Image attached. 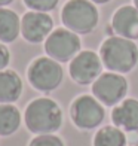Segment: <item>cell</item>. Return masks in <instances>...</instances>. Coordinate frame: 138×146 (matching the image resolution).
Returning a JSON list of instances; mask_svg holds the SVG:
<instances>
[{
	"label": "cell",
	"instance_id": "obj_17",
	"mask_svg": "<svg viewBox=\"0 0 138 146\" xmlns=\"http://www.w3.org/2000/svg\"><path fill=\"white\" fill-rule=\"evenodd\" d=\"M28 146H65L62 139L55 134H39L33 137Z\"/></svg>",
	"mask_w": 138,
	"mask_h": 146
},
{
	"label": "cell",
	"instance_id": "obj_7",
	"mask_svg": "<svg viewBox=\"0 0 138 146\" xmlns=\"http://www.w3.org/2000/svg\"><path fill=\"white\" fill-rule=\"evenodd\" d=\"M92 96L104 106L119 104L128 94V81L120 73L104 72L92 84Z\"/></svg>",
	"mask_w": 138,
	"mask_h": 146
},
{
	"label": "cell",
	"instance_id": "obj_16",
	"mask_svg": "<svg viewBox=\"0 0 138 146\" xmlns=\"http://www.w3.org/2000/svg\"><path fill=\"white\" fill-rule=\"evenodd\" d=\"M24 5L30 11H37V12H51L54 11L60 0H22Z\"/></svg>",
	"mask_w": 138,
	"mask_h": 146
},
{
	"label": "cell",
	"instance_id": "obj_20",
	"mask_svg": "<svg viewBox=\"0 0 138 146\" xmlns=\"http://www.w3.org/2000/svg\"><path fill=\"white\" fill-rule=\"evenodd\" d=\"M14 0H0V8H5V6H8V5H11Z\"/></svg>",
	"mask_w": 138,
	"mask_h": 146
},
{
	"label": "cell",
	"instance_id": "obj_23",
	"mask_svg": "<svg viewBox=\"0 0 138 146\" xmlns=\"http://www.w3.org/2000/svg\"><path fill=\"white\" fill-rule=\"evenodd\" d=\"M131 146H138V145H131Z\"/></svg>",
	"mask_w": 138,
	"mask_h": 146
},
{
	"label": "cell",
	"instance_id": "obj_4",
	"mask_svg": "<svg viewBox=\"0 0 138 146\" xmlns=\"http://www.w3.org/2000/svg\"><path fill=\"white\" fill-rule=\"evenodd\" d=\"M27 79L34 90L40 92H51L61 85L64 70L61 63L51 57H39L33 60L27 69Z\"/></svg>",
	"mask_w": 138,
	"mask_h": 146
},
{
	"label": "cell",
	"instance_id": "obj_11",
	"mask_svg": "<svg viewBox=\"0 0 138 146\" xmlns=\"http://www.w3.org/2000/svg\"><path fill=\"white\" fill-rule=\"evenodd\" d=\"M111 122L125 133L138 130V100L125 98L111 110Z\"/></svg>",
	"mask_w": 138,
	"mask_h": 146
},
{
	"label": "cell",
	"instance_id": "obj_9",
	"mask_svg": "<svg viewBox=\"0 0 138 146\" xmlns=\"http://www.w3.org/2000/svg\"><path fill=\"white\" fill-rule=\"evenodd\" d=\"M54 31V19L48 12L28 11L21 18V36L28 43H42Z\"/></svg>",
	"mask_w": 138,
	"mask_h": 146
},
{
	"label": "cell",
	"instance_id": "obj_3",
	"mask_svg": "<svg viewBox=\"0 0 138 146\" xmlns=\"http://www.w3.org/2000/svg\"><path fill=\"white\" fill-rule=\"evenodd\" d=\"M61 21L65 29L77 35H89L100 21V12L91 0H68L62 6Z\"/></svg>",
	"mask_w": 138,
	"mask_h": 146
},
{
	"label": "cell",
	"instance_id": "obj_19",
	"mask_svg": "<svg viewBox=\"0 0 138 146\" xmlns=\"http://www.w3.org/2000/svg\"><path fill=\"white\" fill-rule=\"evenodd\" d=\"M126 140H128V146H131V145H138V130L128 131V133H126Z\"/></svg>",
	"mask_w": 138,
	"mask_h": 146
},
{
	"label": "cell",
	"instance_id": "obj_8",
	"mask_svg": "<svg viewBox=\"0 0 138 146\" xmlns=\"http://www.w3.org/2000/svg\"><path fill=\"white\" fill-rule=\"evenodd\" d=\"M103 61L100 54L86 49L80 51L70 61L68 73L70 78L79 85H92L103 73Z\"/></svg>",
	"mask_w": 138,
	"mask_h": 146
},
{
	"label": "cell",
	"instance_id": "obj_14",
	"mask_svg": "<svg viewBox=\"0 0 138 146\" xmlns=\"http://www.w3.org/2000/svg\"><path fill=\"white\" fill-rule=\"evenodd\" d=\"M92 146H128L126 133L116 125H106L95 133Z\"/></svg>",
	"mask_w": 138,
	"mask_h": 146
},
{
	"label": "cell",
	"instance_id": "obj_15",
	"mask_svg": "<svg viewBox=\"0 0 138 146\" xmlns=\"http://www.w3.org/2000/svg\"><path fill=\"white\" fill-rule=\"evenodd\" d=\"M21 125V112L14 104L0 103V136L8 137L18 131Z\"/></svg>",
	"mask_w": 138,
	"mask_h": 146
},
{
	"label": "cell",
	"instance_id": "obj_21",
	"mask_svg": "<svg viewBox=\"0 0 138 146\" xmlns=\"http://www.w3.org/2000/svg\"><path fill=\"white\" fill-rule=\"evenodd\" d=\"M92 3H95V5H106V3H108L110 0H91Z\"/></svg>",
	"mask_w": 138,
	"mask_h": 146
},
{
	"label": "cell",
	"instance_id": "obj_18",
	"mask_svg": "<svg viewBox=\"0 0 138 146\" xmlns=\"http://www.w3.org/2000/svg\"><path fill=\"white\" fill-rule=\"evenodd\" d=\"M9 61H11V52H9L8 48H6L5 43L0 42V72L8 67Z\"/></svg>",
	"mask_w": 138,
	"mask_h": 146
},
{
	"label": "cell",
	"instance_id": "obj_13",
	"mask_svg": "<svg viewBox=\"0 0 138 146\" xmlns=\"http://www.w3.org/2000/svg\"><path fill=\"white\" fill-rule=\"evenodd\" d=\"M21 35V19L12 9L0 8V42L12 43Z\"/></svg>",
	"mask_w": 138,
	"mask_h": 146
},
{
	"label": "cell",
	"instance_id": "obj_22",
	"mask_svg": "<svg viewBox=\"0 0 138 146\" xmlns=\"http://www.w3.org/2000/svg\"><path fill=\"white\" fill-rule=\"evenodd\" d=\"M132 2H134V6L138 9V0H132Z\"/></svg>",
	"mask_w": 138,
	"mask_h": 146
},
{
	"label": "cell",
	"instance_id": "obj_1",
	"mask_svg": "<svg viewBox=\"0 0 138 146\" xmlns=\"http://www.w3.org/2000/svg\"><path fill=\"white\" fill-rule=\"evenodd\" d=\"M62 110L55 100L39 97L31 100L24 112V122L33 134H54L62 125Z\"/></svg>",
	"mask_w": 138,
	"mask_h": 146
},
{
	"label": "cell",
	"instance_id": "obj_6",
	"mask_svg": "<svg viewBox=\"0 0 138 146\" xmlns=\"http://www.w3.org/2000/svg\"><path fill=\"white\" fill-rule=\"evenodd\" d=\"M82 48V42L77 33L68 29H55L45 40L46 55L54 58L58 63L71 61Z\"/></svg>",
	"mask_w": 138,
	"mask_h": 146
},
{
	"label": "cell",
	"instance_id": "obj_10",
	"mask_svg": "<svg viewBox=\"0 0 138 146\" xmlns=\"http://www.w3.org/2000/svg\"><path fill=\"white\" fill-rule=\"evenodd\" d=\"M111 31L129 40L138 39V9L135 6L125 5L117 8L111 17Z\"/></svg>",
	"mask_w": 138,
	"mask_h": 146
},
{
	"label": "cell",
	"instance_id": "obj_5",
	"mask_svg": "<svg viewBox=\"0 0 138 146\" xmlns=\"http://www.w3.org/2000/svg\"><path fill=\"white\" fill-rule=\"evenodd\" d=\"M70 118L79 130H94L100 127L106 118L104 104L98 102L94 96L82 94L71 103Z\"/></svg>",
	"mask_w": 138,
	"mask_h": 146
},
{
	"label": "cell",
	"instance_id": "obj_2",
	"mask_svg": "<svg viewBox=\"0 0 138 146\" xmlns=\"http://www.w3.org/2000/svg\"><path fill=\"white\" fill-rule=\"evenodd\" d=\"M100 57L108 72L125 75L138 64V46L129 39L108 36L100 46Z\"/></svg>",
	"mask_w": 138,
	"mask_h": 146
},
{
	"label": "cell",
	"instance_id": "obj_12",
	"mask_svg": "<svg viewBox=\"0 0 138 146\" xmlns=\"http://www.w3.org/2000/svg\"><path fill=\"white\" fill-rule=\"evenodd\" d=\"M22 94V81L15 70L5 69L0 72V103L12 104Z\"/></svg>",
	"mask_w": 138,
	"mask_h": 146
}]
</instances>
